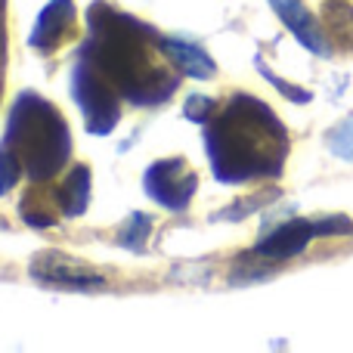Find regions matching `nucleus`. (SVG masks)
Returning a JSON list of instances; mask_svg holds the SVG:
<instances>
[{
  "label": "nucleus",
  "mask_w": 353,
  "mask_h": 353,
  "mask_svg": "<svg viewBox=\"0 0 353 353\" xmlns=\"http://www.w3.org/2000/svg\"><path fill=\"white\" fill-rule=\"evenodd\" d=\"M19 146V161L25 165L31 180L56 174L62 161L68 159V130L53 105L41 103L34 93H25L16 103L10 130H6V146Z\"/></svg>",
  "instance_id": "obj_1"
},
{
  "label": "nucleus",
  "mask_w": 353,
  "mask_h": 353,
  "mask_svg": "<svg viewBox=\"0 0 353 353\" xmlns=\"http://www.w3.org/2000/svg\"><path fill=\"white\" fill-rule=\"evenodd\" d=\"M31 276L37 282H47V285H62V288H97L103 285V273H97L93 267H87L84 261H74V257L56 254V251H47V254H37L31 261Z\"/></svg>",
  "instance_id": "obj_2"
},
{
  "label": "nucleus",
  "mask_w": 353,
  "mask_h": 353,
  "mask_svg": "<svg viewBox=\"0 0 353 353\" xmlns=\"http://www.w3.org/2000/svg\"><path fill=\"white\" fill-rule=\"evenodd\" d=\"M72 87H74V99H78V105L87 115V128H90L93 134H109L115 118H118L115 97H112L97 78H90L84 65L74 68Z\"/></svg>",
  "instance_id": "obj_3"
},
{
  "label": "nucleus",
  "mask_w": 353,
  "mask_h": 353,
  "mask_svg": "<svg viewBox=\"0 0 353 353\" xmlns=\"http://www.w3.org/2000/svg\"><path fill=\"white\" fill-rule=\"evenodd\" d=\"M195 186H199V180H195V174L183 171V161H159L146 171V192L159 205L174 208V211L186 208Z\"/></svg>",
  "instance_id": "obj_4"
},
{
  "label": "nucleus",
  "mask_w": 353,
  "mask_h": 353,
  "mask_svg": "<svg viewBox=\"0 0 353 353\" xmlns=\"http://www.w3.org/2000/svg\"><path fill=\"white\" fill-rule=\"evenodd\" d=\"M270 6L279 12V19L292 28V34L298 37L307 50H313V53H319V56L332 53L329 43H325V34L319 31L316 19L310 16V10L304 6V0H270Z\"/></svg>",
  "instance_id": "obj_5"
},
{
  "label": "nucleus",
  "mask_w": 353,
  "mask_h": 353,
  "mask_svg": "<svg viewBox=\"0 0 353 353\" xmlns=\"http://www.w3.org/2000/svg\"><path fill=\"white\" fill-rule=\"evenodd\" d=\"M313 223L310 220H288V223H282L279 230H273L267 239H263L261 245H257V254L261 257H273V261H285V257H294L301 254V251L307 248V245L313 242Z\"/></svg>",
  "instance_id": "obj_6"
},
{
  "label": "nucleus",
  "mask_w": 353,
  "mask_h": 353,
  "mask_svg": "<svg viewBox=\"0 0 353 353\" xmlns=\"http://www.w3.org/2000/svg\"><path fill=\"white\" fill-rule=\"evenodd\" d=\"M72 19H74L72 0H50V3L43 6L41 19H37L34 31H31V43H34V47H53V43L65 34Z\"/></svg>",
  "instance_id": "obj_7"
},
{
  "label": "nucleus",
  "mask_w": 353,
  "mask_h": 353,
  "mask_svg": "<svg viewBox=\"0 0 353 353\" xmlns=\"http://www.w3.org/2000/svg\"><path fill=\"white\" fill-rule=\"evenodd\" d=\"M161 47L168 50V53L176 59V65L183 68L186 74H192V78L205 81L214 74V59L205 53L201 47H195V43H186V41H165Z\"/></svg>",
  "instance_id": "obj_8"
},
{
  "label": "nucleus",
  "mask_w": 353,
  "mask_h": 353,
  "mask_svg": "<svg viewBox=\"0 0 353 353\" xmlns=\"http://www.w3.org/2000/svg\"><path fill=\"white\" fill-rule=\"evenodd\" d=\"M59 201L68 217H81L87 211V205H90V171L87 168H74L65 186L59 189Z\"/></svg>",
  "instance_id": "obj_9"
},
{
  "label": "nucleus",
  "mask_w": 353,
  "mask_h": 353,
  "mask_svg": "<svg viewBox=\"0 0 353 353\" xmlns=\"http://www.w3.org/2000/svg\"><path fill=\"white\" fill-rule=\"evenodd\" d=\"M325 140H329V149L338 155V159L353 161V115L344 118L338 128H332Z\"/></svg>",
  "instance_id": "obj_10"
},
{
  "label": "nucleus",
  "mask_w": 353,
  "mask_h": 353,
  "mask_svg": "<svg viewBox=\"0 0 353 353\" xmlns=\"http://www.w3.org/2000/svg\"><path fill=\"white\" fill-rule=\"evenodd\" d=\"M149 217L146 214H134V217L128 220V230H124V236H121V242L128 245L130 251H143L146 248V236H149Z\"/></svg>",
  "instance_id": "obj_11"
},
{
  "label": "nucleus",
  "mask_w": 353,
  "mask_h": 353,
  "mask_svg": "<svg viewBox=\"0 0 353 353\" xmlns=\"http://www.w3.org/2000/svg\"><path fill=\"white\" fill-rule=\"evenodd\" d=\"M19 174H22V168H19V159L10 152V146L0 149V195L10 192L12 186H16Z\"/></svg>",
  "instance_id": "obj_12"
},
{
  "label": "nucleus",
  "mask_w": 353,
  "mask_h": 353,
  "mask_svg": "<svg viewBox=\"0 0 353 353\" xmlns=\"http://www.w3.org/2000/svg\"><path fill=\"white\" fill-rule=\"evenodd\" d=\"M313 232H316V236H350L353 220L344 217V214H332V217L316 220V223H313Z\"/></svg>",
  "instance_id": "obj_13"
},
{
  "label": "nucleus",
  "mask_w": 353,
  "mask_h": 353,
  "mask_svg": "<svg viewBox=\"0 0 353 353\" xmlns=\"http://www.w3.org/2000/svg\"><path fill=\"white\" fill-rule=\"evenodd\" d=\"M257 68H261V74H263V78H267L273 87H279V93H285V97L292 99V103H310V93H307V90H301V87H294V84H288V81H282V78H276V74L270 72V68L263 65L261 59H257Z\"/></svg>",
  "instance_id": "obj_14"
},
{
  "label": "nucleus",
  "mask_w": 353,
  "mask_h": 353,
  "mask_svg": "<svg viewBox=\"0 0 353 353\" xmlns=\"http://www.w3.org/2000/svg\"><path fill=\"white\" fill-rule=\"evenodd\" d=\"M211 109H214V103L208 97H189L186 118H189V121H205V118L211 115Z\"/></svg>",
  "instance_id": "obj_15"
}]
</instances>
